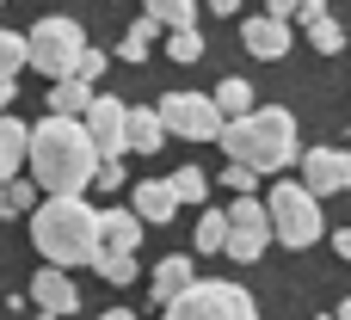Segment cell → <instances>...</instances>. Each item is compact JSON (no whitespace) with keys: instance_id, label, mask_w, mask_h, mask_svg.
<instances>
[{"instance_id":"obj_10","label":"cell","mask_w":351,"mask_h":320,"mask_svg":"<svg viewBox=\"0 0 351 320\" xmlns=\"http://www.w3.org/2000/svg\"><path fill=\"white\" fill-rule=\"evenodd\" d=\"M31 308H37V320H62V315H74V308H80L68 265H43V271L31 278Z\"/></svg>"},{"instance_id":"obj_38","label":"cell","mask_w":351,"mask_h":320,"mask_svg":"<svg viewBox=\"0 0 351 320\" xmlns=\"http://www.w3.org/2000/svg\"><path fill=\"white\" fill-rule=\"evenodd\" d=\"M339 320H351V296H346V302H339Z\"/></svg>"},{"instance_id":"obj_18","label":"cell","mask_w":351,"mask_h":320,"mask_svg":"<svg viewBox=\"0 0 351 320\" xmlns=\"http://www.w3.org/2000/svg\"><path fill=\"white\" fill-rule=\"evenodd\" d=\"M191 284H197V265H191L185 253H167V259L154 265V302H160V308H167L173 296H185Z\"/></svg>"},{"instance_id":"obj_9","label":"cell","mask_w":351,"mask_h":320,"mask_svg":"<svg viewBox=\"0 0 351 320\" xmlns=\"http://www.w3.org/2000/svg\"><path fill=\"white\" fill-rule=\"evenodd\" d=\"M302 185L315 191V197H339L351 191V154L346 148H302Z\"/></svg>"},{"instance_id":"obj_36","label":"cell","mask_w":351,"mask_h":320,"mask_svg":"<svg viewBox=\"0 0 351 320\" xmlns=\"http://www.w3.org/2000/svg\"><path fill=\"white\" fill-rule=\"evenodd\" d=\"M333 253H339V259H351V228H339V234H333Z\"/></svg>"},{"instance_id":"obj_16","label":"cell","mask_w":351,"mask_h":320,"mask_svg":"<svg viewBox=\"0 0 351 320\" xmlns=\"http://www.w3.org/2000/svg\"><path fill=\"white\" fill-rule=\"evenodd\" d=\"M93 99H99V93H93V80H86V74L49 80V111H56V117H86V111H93Z\"/></svg>"},{"instance_id":"obj_24","label":"cell","mask_w":351,"mask_h":320,"mask_svg":"<svg viewBox=\"0 0 351 320\" xmlns=\"http://www.w3.org/2000/svg\"><path fill=\"white\" fill-rule=\"evenodd\" d=\"M167 56H173V62H197V56H204V31H197V25H179V31L167 37Z\"/></svg>"},{"instance_id":"obj_14","label":"cell","mask_w":351,"mask_h":320,"mask_svg":"<svg viewBox=\"0 0 351 320\" xmlns=\"http://www.w3.org/2000/svg\"><path fill=\"white\" fill-rule=\"evenodd\" d=\"M99 234H105V247H99V253H142L148 222H142V216H136V204H130V210H105V228H99Z\"/></svg>"},{"instance_id":"obj_21","label":"cell","mask_w":351,"mask_h":320,"mask_svg":"<svg viewBox=\"0 0 351 320\" xmlns=\"http://www.w3.org/2000/svg\"><path fill=\"white\" fill-rule=\"evenodd\" d=\"M216 105H222V111H228V117H247V111H253V86H247V80H234V74H228V80H222V86H216Z\"/></svg>"},{"instance_id":"obj_33","label":"cell","mask_w":351,"mask_h":320,"mask_svg":"<svg viewBox=\"0 0 351 320\" xmlns=\"http://www.w3.org/2000/svg\"><path fill=\"white\" fill-rule=\"evenodd\" d=\"M204 6H210L216 19H241V0H204Z\"/></svg>"},{"instance_id":"obj_11","label":"cell","mask_w":351,"mask_h":320,"mask_svg":"<svg viewBox=\"0 0 351 320\" xmlns=\"http://www.w3.org/2000/svg\"><path fill=\"white\" fill-rule=\"evenodd\" d=\"M86 130H93V142H99L105 154H130V105H123V99L99 93L93 111H86Z\"/></svg>"},{"instance_id":"obj_20","label":"cell","mask_w":351,"mask_h":320,"mask_svg":"<svg viewBox=\"0 0 351 320\" xmlns=\"http://www.w3.org/2000/svg\"><path fill=\"white\" fill-rule=\"evenodd\" d=\"M197 253H228V210L197 216Z\"/></svg>"},{"instance_id":"obj_17","label":"cell","mask_w":351,"mask_h":320,"mask_svg":"<svg viewBox=\"0 0 351 320\" xmlns=\"http://www.w3.org/2000/svg\"><path fill=\"white\" fill-rule=\"evenodd\" d=\"M167 136H173V130H167L160 105H130V154H154Z\"/></svg>"},{"instance_id":"obj_39","label":"cell","mask_w":351,"mask_h":320,"mask_svg":"<svg viewBox=\"0 0 351 320\" xmlns=\"http://www.w3.org/2000/svg\"><path fill=\"white\" fill-rule=\"evenodd\" d=\"M0 216H6V185H0Z\"/></svg>"},{"instance_id":"obj_23","label":"cell","mask_w":351,"mask_h":320,"mask_svg":"<svg viewBox=\"0 0 351 320\" xmlns=\"http://www.w3.org/2000/svg\"><path fill=\"white\" fill-rule=\"evenodd\" d=\"M308 43H315L321 56H339V49H346V25H339V19L327 12L321 25H308Z\"/></svg>"},{"instance_id":"obj_1","label":"cell","mask_w":351,"mask_h":320,"mask_svg":"<svg viewBox=\"0 0 351 320\" xmlns=\"http://www.w3.org/2000/svg\"><path fill=\"white\" fill-rule=\"evenodd\" d=\"M105 167V148L93 142L86 117H43L31 130V179L43 191H86Z\"/></svg>"},{"instance_id":"obj_31","label":"cell","mask_w":351,"mask_h":320,"mask_svg":"<svg viewBox=\"0 0 351 320\" xmlns=\"http://www.w3.org/2000/svg\"><path fill=\"white\" fill-rule=\"evenodd\" d=\"M105 68H111V62H105V56H99V49H86V56H80V74H86V80H99V74H105Z\"/></svg>"},{"instance_id":"obj_2","label":"cell","mask_w":351,"mask_h":320,"mask_svg":"<svg viewBox=\"0 0 351 320\" xmlns=\"http://www.w3.org/2000/svg\"><path fill=\"white\" fill-rule=\"evenodd\" d=\"M105 210L86 204V191H49L31 216V241L49 265H93L105 247Z\"/></svg>"},{"instance_id":"obj_26","label":"cell","mask_w":351,"mask_h":320,"mask_svg":"<svg viewBox=\"0 0 351 320\" xmlns=\"http://www.w3.org/2000/svg\"><path fill=\"white\" fill-rule=\"evenodd\" d=\"M259 179H265L259 167H241V160H228V167H222V185H228L234 197H253V191H259Z\"/></svg>"},{"instance_id":"obj_40","label":"cell","mask_w":351,"mask_h":320,"mask_svg":"<svg viewBox=\"0 0 351 320\" xmlns=\"http://www.w3.org/2000/svg\"><path fill=\"white\" fill-rule=\"evenodd\" d=\"M315 320H339V315H315Z\"/></svg>"},{"instance_id":"obj_27","label":"cell","mask_w":351,"mask_h":320,"mask_svg":"<svg viewBox=\"0 0 351 320\" xmlns=\"http://www.w3.org/2000/svg\"><path fill=\"white\" fill-rule=\"evenodd\" d=\"M173 191H179V204H204V197H210V179H204L197 167H179V173H173Z\"/></svg>"},{"instance_id":"obj_22","label":"cell","mask_w":351,"mask_h":320,"mask_svg":"<svg viewBox=\"0 0 351 320\" xmlns=\"http://www.w3.org/2000/svg\"><path fill=\"white\" fill-rule=\"evenodd\" d=\"M197 6H204V0H148V12H154V19L167 25V31L191 25V19H197Z\"/></svg>"},{"instance_id":"obj_30","label":"cell","mask_w":351,"mask_h":320,"mask_svg":"<svg viewBox=\"0 0 351 320\" xmlns=\"http://www.w3.org/2000/svg\"><path fill=\"white\" fill-rule=\"evenodd\" d=\"M93 185H99V191H123V167H117V154H105V167H99Z\"/></svg>"},{"instance_id":"obj_19","label":"cell","mask_w":351,"mask_h":320,"mask_svg":"<svg viewBox=\"0 0 351 320\" xmlns=\"http://www.w3.org/2000/svg\"><path fill=\"white\" fill-rule=\"evenodd\" d=\"M154 37H160V19H154V12L142 6V19H136V25L123 31V49H117V56H123V62H148V49H154Z\"/></svg>"},{"instance_id":"obj_15","label":"cell","mask_w":351,"mask_h":320,"mask_svg":"<svg viewBox=\"0 0 351 320\" xmlns=\"http://www.w3.org/2000/svg\"><path fill=\"white\" fill-rule=\"evenodd\" d=\"M31 167V130L19 117H0V185Z\"/></svg>"},{"instance_id":"obj_29","label":"cell","mask_w":351,"mask_h":320,"mask_svg":"<svg viewBox=\"0 0 351 320\" xmlns=\"http://www.w3.org/2000/svg\"><path fill=\"white\" fill-rule=\"evenodd\" d=\"M37 210V179H6V216Z\"/></svg>"},{"instance_id":"obj_28","label":"cell","mask_w":351,"mask_h":320,"mask_svg":"<svg viewBox=\"0 0 351 320\" xmlns=\"http://www.w3.org/2000/svg\"><path fill=\"white\" fill-rule=\"evenodd\" d=\"M93 265H99L105 284H130V278H136V253H99Z\"/></svg>"},{"instance_id":"obj_4","label":"cell","mask_w":351,"mask_h":320,"mask_svg":"<svg viewBox=\"0 0 351 320\" xmlns=\"http://www.w3.org/2000/svg\"><path fill=\"white\" fill-rule=\"evenodd\" d=\"M271 228H278V241L290 247V253H302V247H315L321 241V197L302 185V179H284L278 173V185H271Z\"/></svg>"},{"instance_id":"obj_13","label":"cell","mask_w":351,"mask_h":320,"mask_svg":"<svg viewBox=\"0 0 351 320\" xmlns=\"http://www.w3.org/2000/svg\"><path fill=\"white\" fill-rule=\"evenodd\" d=\"M179 191H173V179H148V185H136V216L148 222V228H167V222H179Z\"/></svg>"},{"instance_id":"obj_5","label":"cell","mask_w":351,"mask_h":320,"mask_svg":"<svg viewBox=\"0 0 351 320\" xmlns=\"http://www.w3.org/2000/svg\"><path fill=\"white\" fill-rule=\"evenodd\" d=\"M160 320H259V308H253V296H247L241 284L197 278L185 296L167 302V315H160Z\"/></svg>"},{"instance_id":"obj_37","label":"cell","mask_w":351,"mask_h":320,"mask_svg":"<svg viewBox=\"0 0 351 320\" xmlns=\"http://www.w3.org/2000/svg\"><path fill=\"white\" fill-rule=\"evenodd\" d=\"M99 320H136V308H105Z\"/></svg>"},{"instance_id":"obj_12","label":"cell","mask_w":351,"mask_h":320,"mask_svg":"<svg viewBox=\"0 0 351 320\" xmlns=\"http://www.w3.org/2000/svg\"><path fill=\"white\" fill-rule=\"evenodd\" d=\"M241 43H247V56H259V62H278V56H290V19H278V12L241 19Z\"/></svg>"},{"instance_id":"obj_35","label":"cell","mask_w":351,"mask_h":320,"mask_svg":"<svg viewBox=\"0 0 351 320\" xmlns=\"http://www.w3.org/2000/svg\"><path fill=\"white\" fill-rule=\"evenodd\" d=\"M12 93H19V74H0V111L12 105Z\"/></svg>"},{"instance_id":"obj_7","label":"cell","mask_w":351,"mask_h":320,"mask_svg":"<svg viewBox=\"0 0 351 320\" xmlns=\"http://www.w3.org/2000/svg\"><path fill=\"white\" fill-rule=\"evenodd\" d=\"M160 117L185 142H222V130H228V111L216 105V93H167L160 99Z\"/></svg>"},{"instance_id":"obj_34","label":"cell","mask_w":351,"mask_h":320,"mask_svg":"<svg viewBox=\"0 0 351 320\" xmlns=\"http://www.w3.org/2000/svg\"><path fill=\"white\" fill-rule=\"evenodd\" d=\"M265 12H278V19H296V12H302V0H265Z\"/></svg>"},{"instance_id":"obj_8","label":"cell","mask_w":351,"mask_h":320,"mask_svg":"<svg viewBox=\"0 0 351 320\" xmlns=\"http://www.w3.org/2000/svg\"><path fill=\"white\" fill-rule=\"evenodd\" d=\"M271 241H278L271 204H265V197H234V210H228V259H234V265H253Z\"/></svg>"},{"instance_id":"obj_32","label":"cell","mask_w":351,"mask_h":320,"mask_svg":"<svg viewBox=\"0 0 351 320\" xmlns=\"http://www.w3.org/2000/svg\"><path fill=\"white\" fill-rule=\"evenodd\" d=\"M296 19H302V25H321V19H327V0H302V12H296Z\"/></svg>"},{"instance_id":"obj_3","label":"cell","mask_w":351,"mask_h":320,"mask_svg":"<svg viewBox=\"0 0 351 320\" xmlns=\"http://www.w3.org/2000/svg\"><path fill=\"white\" fill-rule=\"evenodd\" d=\"M222 154L241 160V167H259V173H284L302 160V142H296V111L284 105H253L247 117H228L222 130Z\"/></svg>"},{"instance_id":"obj_6","label":"cell","mask_w":351,"mask_h":320,"mask_svg":"<svg viewBox=\"0 0 351 320\" xmlns=\"http://www.w3.org/2000/svg\"><path fill=\"white\" fill-rule=\"evenodd\" d=\"M80 56H86V31L74 19H37L31 25V68L43 80H68L80 74Z\"/></svg>"},{"instance_id":"obj_25","label":"cell","mask_w":351,"mask_h":320,"mask_svg":"<svg viewBox=\"0 0 351 320\" xmlns=\"http://www.w3.org/2000/svg\"><path fill=\"white\" fill-rule=\"evenodd\" d=\"M31 62V37H19V31H0V74H19Z\"/></svg>"}]
</instances>
